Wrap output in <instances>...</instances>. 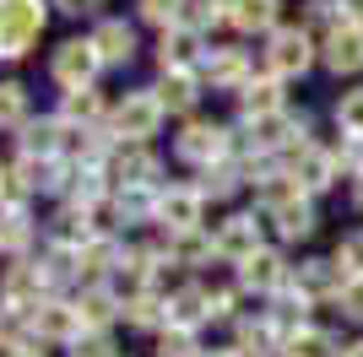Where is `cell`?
<instances>
[{
  "instance_id": "7402d4cb",
  "label": "cell",
  "mask_w": 363,
  "mask_h": 357,
  "mask_svg": "<svg viewBox=\"0 0 363 357\" xmlns=\"http://www.w3.org/2000/svg\"><path fill=\"white\" fill-rule=\"evenodd\" d=\"M152 174H157V163H152L141 147H130V152H120V157H114V178H120L125 190H147Z\"/></svg>"
},
{
  "instance_id": "5bb4252c",
  "label": "cell",
  "mask_w": 363,
  "mask_h": 357,
  "mask_svg": "<svg viewBox=\"0 0 363 357\" xmlns=\"http://www.w3.org/2000/svg\"><path fill=\"white\" fill-rule=\"evenodd\" d=\"M92 49L104 55V65H125V60L136 55V33L125 28V22H104V28L92 33Z\"/></svg>"
},
{
  "instance_id": "6da1fadb",
  "label": "cell",
  "mask_w": 363,
  "mask_h": 357,
  "mask_svg": "<svg viewBox=\"0 0 363 357\" xmlns=\"http://www.w3.org/2000/svg\"><path fill=\"white\" fill-rule=\"evenodd\" d=\"M44 0H0V60H22L44 33Z\"/></svg>"
},
{
  "instance_id": "e0dca14e",
  "label": "cell",
  "mask_w": 363,
  "mask_h": 357,
  "mask_svg": "<svg viewBox=\"0 0 363 357\" xmlns=\"http://www.w3.org/2000/svg\"><path fill=\"white\" fill-rule=\"evenodd\" d=\"M201 319H212V303H206V293L184 287V293L168 298V325H174V330H196Z\"/></svg>"
},
{
  "instance_id": "8992f818",
  "label": "cell",
  "mask_w": 363,
  "mask_h": 357,
  "mask_svg": "<svg viewBox=\"0 0 363 357\" xmlns=\"http://www.w3.org/2000/svg\"><path fill=\"white\" fill-rule=\"evenodd\" d=\"M82 309L76 303H38L33 309V336H44V341H82Z\"/></svg>"
},
{
  "instance_id": "ac0fdd59",
  "label": "cell",
  "mask_w": 363,
  "mask_h": 357,
  "mask_svg": "<svg viewBox=\"0 0 363 357\" xmlns=\"http://www.w3.org/2000/svg\"><path fill=\"white\" fill-rule=\"evenodd\" d=\"M282 357H342V346H336L331 330H309V325H298V330L288 336V346H282Z\"/></svg>"
},
{
  "instance_id": "816d5d0a",
  "label": "cell",
  "mask_w": 363,
  "mask_h": 357,
  "mask_svg": "<svg viewBox=\"0 0 363 357\" xmlns=\"http://www.w3.org/2000/svg\"><path fill=\"white\" fill-rule=\"evenodd\" d=\"M0 174H6V168H0Z\"/></svg>"
},
{
  "instance_id": "83f0119b",
  "label": "cell",
  "mask_w": 363,
  "mask_h": 357,
  "mask_svg": "<svg viewBox=\"0 0 363 357\" xmlns=\"http://www.w3.org/2000/svg\"><path fill=\"white\" fill-rule=\"evenodd\" d=\"M28 330H33L28 309H0V346H6V352H22V346H28Z\"/></svg>"
},
{
  "instance_id": "836d02e7",
  "label": "cell",
  "mask_w": 363,
  "mask_h": 357,
  "mask_svg": "<svg viewBox=\"0 0 363 357\" xmlns=\"http://www.w3.org/2000/svg\"><path fill=\"white\" fill-rule=\"evenodd\" d=\"M55 238L82 249V244H87V206H65L60 217H55Z\"/></svg>"
},
{
  "instance_id": "ba28073f",
  "label": "cell",
  "mask_w": 363,
  "mask_h": 357,
  "mask_svg": "<svg viewBox=\"0 0 363 357\" xmlns=\"http://www.w3.org/2000/svg\"><path fill=\"white\" fill-rule=\"evenodd\" d=\"M325 65H331L336 76L363 71V28L358 22H342V28L325 33Z\"/></svg>"
},
{
  "instance_id": "44dd1931",
  "label": "cell",
  "mask_w": 363,
  "mask_h": 357,
  "mask_svg": "<svg viewBox=\"0 0 363 357\" xmlns=\"http://www.w3.org/2000/svg\"><path fill=\"white\" fill-rule=\"evenodd\" d=\"M244 114L250 119H266V114H282V92H277V76H260V81H244Z\"/></svg>"
},
{
  "instance_id": "30bf717a",
  "label": "cell",
  "mask_w": 363,
  "mask_h": 357,
  "mask_svg": "<svg viewBox=\"0 0 363 357\" xmlns=\"http://www.w3.org/2000/svg\"><path fill=\"white\" fill-rule=\"evenodd\" d=\"M223 152H228V130H223V125H190V130L179 135V157H184V163L212 168Z\"/></svg>"
},
{
  "instance_id": "cb8c5ba5",
  "label": "cell",
  "mask_w": 363,
  "mask_h": 357,
  "mask_svg": "<svg viewBox=\"0 0 363 357\" xmlns=\"http://www.w3.org/2000/svg\"><path fill=\"white\" fill-rule=\"evenodd\" d=\"M331 178H336V157H325V152H309V147L298 152V184H303V190H325Z\"/></svg>"
},
{
  "instance_id": "f1b7e54d",
  "label": "cell",
  "mask_w": 363,
  "mask_h": 357,
  "mask_svg": "<svg viewBox=\"0 0 363 357\" xmlns=\"http://www.w3.org/2000/svg\"><path fill=\"white\" fill-rule=\"evenodd\" d=\"M206 76H212V87H233V81H244V55H233V49L206 55Z\"/></svg>"
},
{
  "instance_id": "603a6c76",
  "label": "cell",
  "mask_w": 363,
  "mask_h": 357,
  "mask_svg": "<svg viewBox=\"0 0 363 357\" xmlns=\"http://www.w3.org/2000/svg\"><path fill=\"white\" fill-rule=\"evenodd\" d=\"M157 98H163V108L184 114V108L196 103V76H190V71H163V87H157Z\"/></svg>"
},
{
  "instance_id": "2e32d148",
  "label": "cell",
  "mask_w": 363,
  "mask_h": 357,
  "mask_svg": "<svg viewBox=\"0 0 363 357\" xmlns=\"http://www.w3.org/2000/svg\"><path fill=\"white\" fill-rule=\"evenodd\" d=\"M196 55H201V33H196V28H168V33H163V49H157L163 71H184Z\"/></svg>"
},
{
  "instance_id": "7dc6e473",
  "label": "cell",
  "mask_w": 363,
  "mask_h": 357,
  "mask_svg": "<svg viewBox=\"0 0 363 357\" xmlns=\"http://www.w3.org/2000/svg\"><path fill=\"white\" fill-rule=\"evenodd\" d=\"M6 357H44V352H33V346H22V352H6Z\"/></svg>"
},
{
  "instance_id": "7c38bea8",
  "label": "cell",
  "mask_w": 363,
  "mask_h": 357,
  "mask_svg": "<svg viewBox=\"0 0 363 357\" xmlns=\"http://www.w3.org/2000/svg\"><path fill=\"white\" fill-rule=\"evenodd\" d=\"M217 254L223 260H250V254H260V222L255 217H228L223 233H217Z\"/></svg>"
},
{
  "instance_id": "4fadbf2b",
  "label": "cell",
  "mask_w": 363,
  "mask_h": 357,
  "mask_svg": "<svg viewBox=\"0 0 363 357\" xmlns=\"http://www.w3.org/2000/svg\"><path fill=\"white\" fill-rule=\"evenodd\" d=\"M272 222H277V233H282V238H309V233H315V206H309V195H288V200H277Z\"/></svg>"
},
{
  "instance_id": "9c48e42d",
  "label": "cell",
  "mask_w": 363,
  "mask_h": 357,
  "mask_svg": "<svg viewBox=\"0 0 363 357\" xmlns=\"http://www.w3.org/2000/svg\"><path fill=\"white\" fill-rule=\"evenodd\" d=\"M201 200H206L201 190H168V195H157V222H168L174 233H196V227H201Z\"/></svg>"
},
{
  "instance_id": "d6986e66",
  "label": "cell",
  "mask_w": 363,
  "mask_h": 357,
  "mask_svg": "<svg viewBox=\"0 0 363 357\" xmlns=\"http://www.w3.org/2000/svg\"><path fill=\"white\" fill-rule=\"evenodd\" d=\"M282 330H277V319H250V325L239 330V352H250V357H272V352H282Z\"/></svg>"
},
{
  "instance_id": "e575fe53",
  "label": "cell",
  "mask_w": 363,
  "mask_h": 357,
  "mask_svg": "<svg viewBox=\"0 0 363 357\" xmlns=\"http://www.w3.org/2000/svg\"><path fill=\"white\" fill-rule=\"evenodd\" d=\"M163 314H168V303H157V298L152 293H136L130 298V303H125V319H130V325H163Z\"/></svg>"
},
{
  "instance_id": "8d00e7d4",
  "label": "cell",
  "mask_w": 363,
  "mask_h": 357,
  "mask_svg": "<svg viewBox=\"0 0 363 357\" xmlns=\"http://www.w3.org/2000/svg\"><path fill=\"white\" fill-rule=\"evenodd\" d=\"M336 125H342L352 141H363V87H358V92H347V98L336 103Z\"/></svg>"
},
{
  "instance_id": "b9f144b4",
  "label": "cell",
  "mask_w": 363,
  "mask_h": 357,
  "mask_svg": "<svg viewBox=\"0 0 363 357\" xmlns=\"http://www.w3.org/2000/svg\"><path fill=\"white\" fill-rule=\"evenodd\" d=\"M342 309H347V319L363 325V276H352V282L342 287Z\"/></svg>"
},
{
  "instance_id": "c3c4849f",
  "label": "cell",
  "mask_w": 363,
  "mask_h": 357,
  "mask_svg": "<svg viewBox=\"0 0 363 357\" xmlns=\"http://www.w3.org/2000/svg\"><path fill=\"white\" fill-rule=\"evenodd\" d=\"M206 357H244V352H206Z\"/></svg>"
},
{
  "instance_id": "7a4b0ae2",
  "label": "cell",
  "mask_w": 363,
  "mask_h": 357,
  "mask_svg": "<svg viewBox=\"0 0 363 357\" xmlns=\"http://www.w3.org/2000/svg\"><path fill=\"white\" fill-rule=\"evenodd\" d=\"M163 98L157 92H130L120 108H114V135H125V141H147V135H157V125H163Z\"/></svg>"
},
{
  "instance_id": "d4e9b609",
  "label": "cell",
  "mask_w": 363,
  "mask_h": 357,
  "mask_svg": "<svg viewBox=\"0 0 363 357\" xmlns=\"http://www.w3.org/2000/svg\"><path fill=\"white\" fill-rule=\"evenodd\" d=\"M272 22H277V0H233V28L266 33Z\"/></svg>"
},
{
  "instance_id": "9a60e30c",
  "label": "cell",
  "mask_w": 363,
  "mask_h": 357,
  "mask_svg": "<svg viewBox=\"0 0 363 357\" xmlns=\"http://www.w3.org/2000/svg\"><path fill=\"white\" fill-rule=\"evenodd\" d=\"M44 276L49 271H38V266H16L11 276H6V309H38V287H44Z\"/></svg>"
},
{
  "instance_id": "3957f363",
  "label": "cell",
  "mask_w": 363,
  "mask_h": 357,
  "mask_svg": "<svg viewBox=\"0 0 363 357\" xmlns=\"http://www.w3.org/2000/svg\"><path fill=\"white\" fill-rule=\"evenodd\" d=\"M98 65H104V55L92 49V38H71V44H60V55H55V81L60 87H92V76H98Z\"/></svg>"
},
{
  "instance_id": "f6af8a7d",
  "label": "cell",
  "mask_w": 363,
  "mask_h": 357,
  "mask_svg": "<svg viewBox=\"0 0 363 357\" xmlns=\"http://www.w3.org/2000/svg\"><path fill=\"white\" fill-rule=\"evenodd\" d=\"M55 6H60V11H71V16H92L104 0H55Z\"/></svg>"
},
{
  "instance_id": "52a82bcc",
  "label": "cell",
  "mask_w": 363,
  "mask_h": 357,
  "mask_svg": "<svg viewBox=\"0 0 363 357\" xmlns=\"http://www.w3.org/2000/svg\"><path fill=\"white\" fill-rule=\"evenodd\" d=\"M239 282L250 287V293H282V287H288V260L277 249H260L239 266Z\"/></svg>"
},
{
  "instance_id": "f907efd6",
  "label": "cell",
  "mask_w": 363,
  "mask_h": 357,
  "mask_svg": "<svg viewBox=\"0 0 363 357\" xmlns=\"http://www.w3.org/2000/svg\"><path fill=\"white\" fill-rule=\"evenodd\" d=\"M358 200H363V184H358Z\"/></svg>"
},
{
  "instance_id": "4316f807",
  "label": "cell",
  "mask_w": 363,
  "mask_h": 357,
  "mask_svg": "<svg viewBox=\"0 0 363 357\" xmlns=\"http://www.w3.org/2000/svg\"><path fill=\"white\" fill-rule=\"evenodd\" d=\"M76 309H82V325H87V330H104L108 319H114V309H120V303H114L104 287H92V293H82V303H76Z\"/></svg>"
},
{
  "instance_id": "74e56055",
  "label": "cell",
  "mask_w": 363,
  "mask_h": 357,
  "mask_svg": "<svg viewBox=\"0 0 363 357\" xmlns=\"http://www.w3.org/2000/svg\"><path fill=\"white\" fill-rule=\"evenodd\" d=\"M28 238H33V227H28L22 211H6V217H0V249H22Z\"/></svg>"
},
{
  "instance_id": "681fc988",
  "label": "cell",
  "mask_w": 363,
  "mask_h": 357,
  "mask_svg": "<svg viewBox=\"0 0 363 357\" xmlns=\"http://www.w3.org/2000/svg\"><path fill=\"white\" fill-rule=\"evenodd\" d=\"M347 357H363V341H358V346H352V352H347Z\"/></svg>"
},
{
  "instance_id": "f35d334b",
  "label": "cell",
  "mask_w": 363,
  "mask_h": 357,
  "mask_svg": "<svg viewBox=\"0 0 363 357\" xmlns=\"http://www.w3.org/2000/svg\"><path fill=\"white\" fill-rule=\"evenodd\" d=\"M141 16H147V22H157V28L168 33V28L184 16V0H141Z\"/></svg>"
},
{
  "instance_id": "60d3db41",
  "label": "cell",
  "mask_w": 363,
  "mask_h": 357,
  "mask_svg": "<svg viewBox=\"0 0 363 357\" xmlns=\"http://www.w3.org/2000/svg\"><path fill=\"white\" fill-rule=\"evenodd\" d=\"M157 357H196V336L190 330H163V346H157Z\"/></svg>"
},
{
  "instance_id": "8fae6325",
  "label": "cell",
  "mask_w": 363,
  "mask_h": 357,
  "mask_svg": "<svg viewBox=\"0 0 363 357\" xmlns=\"http://www.w3.org/2000/svg\"><path fill=\"white\" fill-rule=\"evenodd\" d=\"M293 287H298L303 298H342V287H347V271L336 266V260H309V266H298Z\"/></svg>"
},
{
  "instance_id": "ee69618b",
  "label": "cell",
  "mask_w": 363,
  "mask_h": 357,
  "mask_svg": "<svg viewBox=\"0 0 363 357\" xmlns=\"http://www.w3.org/2000/svg\"><path fill=\"white\" fill-rule=\"evenodd\" d=\"M206 303H212V319H228V314H233V293H206Z\"/></svg>"
},
{
  "instance_id": "484cf974",
  "label": "cell",
  "mask_w": 363,
  "mask_h": 357,
  "mask_svg": "<svg viewBox=\"0 0 363 357\" xmlns=\"http://www.w3.org/2000/svg\"><path fill=\"white\" fill-rule=\"evenodd\" d=\"M76 260H82V271H87V276H104L108 266H120V249H114L108 238H87V244L76 249Z\"/></svg>"
},
{
  "instance_id": "277c9868",
  "label": "cell",
  "mask_w": 363,
  "mask_h": 357,
  "mask_svg": "<svg viewBox=\"0 0 363 357\" xmlns=\"http://www.w3.org/2000/svg\"><path fill=\"white\" fill-rule=\"evenodd\" d=\"M266 60H272V76H303V71H309V60H315V44H309V33H303V28H277Z\"/></svg>"
},
{
  "instance_id": "bcb514c9",
  "label": "cell",
  "mask_w": 363,
  "mask_h": 357,
  "mask_svg": "<svg viewBox=\"0 0 363 357\" xmlns=\"http://www.w3.org/2000/svg\"><path fill=\"white\" fill-rule=\"evenodd\" d=\"M342 16H347V22H358V28H363V0H342Z\"/></svg>"
},
{
  "instance_id": "d6a6232c",
  "label": "cell",
  "mask_w": 363,
  "mask_h": 357,
  "mask_svg": "<svg viewBox=\"0 0 363 357\" xmlns=\"http://www.w3.org/2000/svg\"><path fill=\"white\" fill-rule=\"evenodd\" d=\"M114 206H120L125 222H147V217H157V195H152V190H120Z\"/></svg>"
},
{
  "instance_id": "f546056e",
  "label": "cell",
  "mask_w": 363,
  "mask_h": 357,
  "mask_svg": "<svg viewBox=\"0 0 363 357\" xmlns=\"http://www.w3.org/2000/svg\"><path fill=\"white\" fill-rule=\"evenodd\" d=\"M212 249H217V238H206L196 227V233H174V249H168V254H174L179 266H196V260H206Z\"/></svg>"
},
{
  "instance_id": "4dcf8cb0",
  "label": "cell",
  "mask_w": 363,
  "mask_h": 357,
  "mask_svg": "<svg viewBox=\"0 0 363 357\" xmlns=\"http://www.w3.org/2000/svg\"><path fill=\"white\" fill-rule=\"evenodd\" d=\"M11 125H28V92L16 81H0V130H11Z\"/></svg>"
},
{
  "instance_id": "5b68a950",
  "label": "cell",
  "mask_w": 363,
  "mask_h": 357,
  "mask_svg": "<svg viewBox=\"0 0 363 357\" xmlns=\"http://www.w3.org/2000/svg\"><path fill=\"white\" fill-rule=\"evenodd\" d=\"M250 141L255 152H303V119L293 114H266V119H250Z\"/></svg>"
},
{
  "instance_id": "d590c367",
  "label": "cell",
  "mask_w": 363,
  "mask_h": 357,
  "mask_svg": "<svg viewBox=\"0 0 363 357\" xmlns=\"http://www.w3.org/2000/svg\"><path fill=\"white\" fill-rule=\"evenodd\" d=\"M65 119H98L104 114V98L92 87H76V92H65V108H60Z\"/></svg>"
},
{
  "instance_id": "ffe728a7",
  "label": "cell",
  "mask_w": 363,
  "mask_h": 357,
  "mask_svg": "<svg viewBox=\"0 0 363 357\" xmlns=\"http://www.w3.org/2000/svg\"><path fill=\"white\" fill-rule=\"evenodd\" d=\"M60 135H65L60 119H33V125H22V152H28V157H55V152H60Z\"/></svg>"
},
{
  "instance_id": "ab89813d",
  "label": "cell",
  "mask_w": 363,
  "mask_h": 357,
  "mask_svg": "<svg viewBox=\"0 0 363 357\" xmlns=\"http://www.w3.org/2000/svg\"><path fill=\"white\" fill-rule=\"evenodd\" d=\"M336 266L347 271V282H352V276H363V233L342 238V249H336Z\"/></svg>"
},
{
  "instance_id": "7bdbcfd3",
  "label": "cell",
  "mask_w": 363,
  "mask_h": 357,
  "mask_svg": "<svg viewBox=\"0 0 363 357\" xmlns=\"http://www.w3.org/2000/svg\"><path fill=\"white\" fill-rule=\"evenodd\" d=\"M233 190V174L228 168H206V184H201V195H228Z\"/></svg>"
},
{
  "instance_id": "1f68e13d",
  "label": "cell",
  "mask_w": 363,
  "mask_h": 357,
  "mask_svg": "<svg viewBox=\"0 0 363 357\" xmlns=\"http://www.w3.org/2000/svg\"><path fill=\"white\" fill-rule=\"evenodd\" d=\"M217 22H233V0H190V28L206 33Z\"/></svg>"
}]
</instances>
